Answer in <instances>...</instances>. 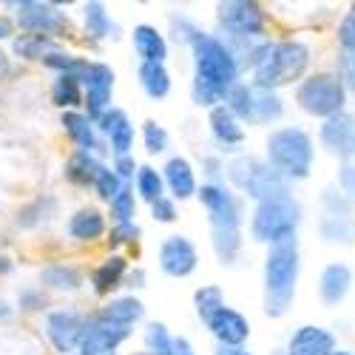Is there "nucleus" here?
I'll use <instances>...</instances> for the list:
<instances>
[{
    "label": "nucleus",
    "instance_id": "obj_1",
    "mask_svg": "<svg viewBox=\"0 0 355 355\" xmlns=\"http://www.w3.org/2000/svg\"><path fill=\"white\" fill-rule=\"evenodd\" d=\"M191 51H193V85H191L193 103L214 111L225 105L233 85H239V71H242L239 57L225 40L205 32L191 43Z\"/></svg>",
    "mask_w": 355,
    "mask_h": 355
},
{
    "label": "nucleus",
    "instance_id": "obj_2",
    "mask_svg": "<svg viewBox=\"0 0 355 355\" xmlns=\"http://www.w3.org/2000/svg\"><path fill=\"white\" fill-rule=\"evenodd\" d=\"M199 202L208 211L211 242L222 264H233L242 250V208L233 191L222 182H205L199 188Z\"/></svg>",
    "mask_w": 355,
    "mask_h": 355
},
{
    "label": "nucleus",
    "instance_id": "obj_3",
    "mask_svg": "<svg viewBox=\"0 0 355 355\" xmlns=\"http://www.w3.org/2000/svg\"><path fill=\"white\" fill-rule=\"evenodd\" d=\"M253 71V85L276 92L282 85L302 80L310 66V49L302 40H279V43H259L245 63Z\"/></svg>",
    "mask_w": 355,
    "mask_h": 355
},
{
    "label": "nucleus",
    "instance_id": "obj_4",
    "mask_svg": "<svg viewBox=\"0 0 355 355\" xmlns=\"http://www.w3.org/2000/svg\"><path fill=\"white\" fill-rule=\"evenodd\" d=\"M299 268L302 261L295 239L268 248V256H264V313L270 318H282L293 307Z\"/></svg>",
    "mask_w": 355,
    "mask_h": 355
},
{
    "label": "nucleus",
    "instance_id": "obj_5",
    "mask_svg": "<svg viewBox=\"0 0 355 355\" xmlns=\"http://www.w3.org/2000/svg\"><path fill=\"white\" fill-rule=\"evenodd\" d=\"M313 159H315L313 137L304 128L287 125V128H276L268 137V162L287 182L307 180L313 171Z\"/></svg>",
    "mask_w": 355,
    "mask_h": 355
},
{
    "label": "nucleus",
    "instance_id": "obj_6",
    "mask_svg": "<svg viewBox=\"0 0 355 355\" xmlns=\"http://www.w3.org/2000/svg\"><path fill=\"white\" fill-rule=\"evenodd\" d=\"M302 222V205L293 193L273 196L268 202H259L250 216V236L261 245H282L295 239V230Z\"/></svg>",
    "mask_w": 355,
    "mask_h": 355
},
{
    "label": "nucleus",
    "instance_id": "obj_7",
    "mask_svg": "<svg viewBox=\"0 0 355 355\" xmlns=\"http://www.w3.org/2000/svg\"><path fill=\"white\" fill-rule=\"evenodd\" d=\"M227 180L233 188H239L245 196L259 202H268L273 196H284L290 193V182L270 165L261 162L256 157H236L227 165Z\"/></svg>",
    "mask_w": 355,
    "mask_h": 355
},
{
    "label": "nucleus",
    "instance_id": "obj_8",
    "mask_svg": "<svg viewBox=\"0 0 355 355\" xmlns=\"http://www.w3.org/2000/svg\"><path fill=\"white\" fill-rule=\"evenodd\" d=\"M295 103L304 114L318 116V120H330L347 105V85L338 77V71H315L299 83Z\"/></svg>",
    "mask_w": 355,
    "mask_h": 355
},
{
    "label": "nucleus",
    "instance_id": "obj_9",
    "mask_svg": "<svg viewBox=\"0 0 355 355\" xmlns=\"http://www.w3.org/2000/svg\"><path fill=\"white\" fill-rule=\"evenodd\" d=\"M216 17L230 37L253 40L264 35V12L253 0H227V3H219Z\"/></svg>",
    "mask_w": 355,
    "mask_h": 355
},
{
    "label": "nucleus",
    "instance_id": "obj_10",
    "mask_svg": "<svg viewBox=\"0 0 355 355\" xmlns=\"http://www.w3.org/2000/svg\"><path fill=\"white\" fill-rule=\"evenodd\" d=\"M114 69L108 63H92L83 77V97H85V114L92 116L94 123L103 120V114L111 111V94H114Z\"/></svg>",
    "mask_w": 355,
    "mask_h": 355
},
{
    "label": "nucleus",
    "instance_id": "obj_11",
    "mask_svg": "<svg viewBox=\"0 0 355 355\" xmlns=\"http://www.w3.org/2000/svg\"><path fill=\"white\" fill-rule=\"evenodd\" d=\"M318 142L324 145V151L338 157L341 162H355V114L341 111L324 120L318 128Z\"/></svg>",
    "mask_w": 355,
    "mask_h": 355
},
{
    "label": "nucleus",
    "instance_id": "obj_12",
    "mask_svg": "<svg viewBox=\"0 0 355 355\" xmlns=\"http://www.w3.org/2000/svg\"><path fill=\"white\" fill-rule=\"evenodd\" d=\"M157 264H159V270L171 279H188L199 268L196 245L188 239V236H168V239L159 245Z\"/></svg>",
    "mask_w": 355,
    "mask_h": 355
},
{
    "label": "nucleus",
    "instance_id": "obj_13",
    "mask_svg": "<svg viewBox=\"0 0 355 355\" xmlns=\"http://www.w3.org/2000/svg\"><path fill=\"white\" fill-rule=\"evenodd\" d=\"M128 336H131V330L123 327V324H114V321L94 315V318L85 321V336L80 341L77 355H114L116 347H120Z\"/></svg>",
    "mask_w": 355,
    "mask_h": 355
},
{
    "label": "nucleus",
    "instance_id": "obj_14",
    "mask_svg": "<svg viewBox=\"0 0 355 355\" xmlns=\"http://www.w3.org/2000/svg\"><path fill=\"white\" fill-rule=\"evenodd\" d=\"M46 336L57 352H74L85 336V321L74 310H54L46 315Z\"/></svg>",
    "mask_w": 355,
    "mask_h": 355
},
{
    "label": "nucleus",
    "instance_id": "obj_15",
    "mask_svg": "<svg viewBox=\"0 0 355 355\" xmlns=\"http://www.w3.org/2000/svg\"><path fill=\"white\" fill-rule=\"evenodd\" d=\"M17 9V23L20 28H26L28 35H54V32H60L66 17L63 12H57V6L51 3H40V0H20V3H9Z\"/></svg>",
    "mask_w": 355,
    "mask_h": 355
},
{
    "label": "nucleus",
    "instance_id": "obj_16",
    "mask_svg": "<svg viewBox=\"0 0 355 355\" xmlns=\"http://www.w3.org/2000/svg\"><path fill=\"white\" fill-rule=\"evenodd\" d=\"M208 330L222 344V349H242V344L250 338V321L239 310L225 307L208 321Z\"/></svg>",
    "mask_w": 355,
    "mask_h": 355
},
{
    "label": "nucleus",
    "instance_id": "obj_17",
    "mask_svg": "<svg viewBox=\"0 0 355 355\" xmlns=\"http://www.w3.org/2000/svg\"><path fill=\"white\" fill-rule=\"evenodd\" d=\"M336 349V336L318 324H304L287 341V355H333Z\"/></svg>",
    "mask_w": 355,
    "mask_h": 355
},
{
    "label": "nucleus",
    "instance_id": "obj_18",
    "mask_svg": "<svg viewBox=\"0 0 355 355\" xmlns=\"http://www.w3.org/2000/svg\"><path fill=\"white\" fill-rule=\"evenodd\" d=\"M100 131L108 137V145L114 157H131V148H134V123L128 120V114L123 108H111L103 114V120L97 123Z\"/></svg>",
    "mask_w": 355,
    "mask_h": 355
},
{
    "label": "nucleus",
    "instance_id": "obj_19",
    "mask_svg": "<svg viewBox=\"0 0 355 355\" xmlns=\"http://www.w3.org/2000/svg\"><path fill=\"white\" fill-rule=\"evenodd\" d=\"M162 180H165V188L171 191V199H191L199 193V185H196V176H193V165L185 159V157H171L162 168Z\"/></svg>",
    "mask_w": 355,
    "mask_h": 355
},
{
    "label": "nucleus",
    "instance_id": "obj_20",
    "mask_svg": "<svg viewBox=\"0 0 355 355\" xmlns=\"http://www.w3.org/2000/svg\"><path fill=\"white\" fill-rule=\"evenodd\" d=\"M352 287V270L341 261H333L327 268L321 270V279H318V299L327 304V307H336L347 299V293Z\"/></svg>",
    "mask_w": 355,
    "mask_h": 355
},
{
    "label": "nucleus",
    "instance_id": "obj_21",
    "mask_svg": "<svg viewBox=\"0 0 355 355\" xmlns=\"http://www.w3.org/2000/svg\"><path fill=\"white\" fill-rule=\"evenodd\" d=\"M131 43H134V51H137V57H139L142 63H165L168 43H165V37L159 35L157 26H148V23L134 26Z\"/></svg>",
    "mask_w": 355,
    "mask_h": 355
},
{
    "label": "nucleus",
    "instance_id": "obj_22",
    "mask_svg": "<svg viewBox=\"0 0 355 355\" xmlns=\"http://www.w3.org/2000/svg\"><path fill=\"white\" fill-rule=\"evenodd\" d=\"M60 123H63V131L69 134V139L77 145V151L94 154L97 148H103L97 139V131H94V120L85 111H63Z\"/></svg>",
    "mask_w": 355,
    "mask_h": 355
},
{
    "label": "nucleus",
    "instance_id": "obj_23",
    "mask_svg": "<svg viewBox=\"0 0 355 355\" xmlns=\"http://www.w3.org/2000/svg\"><path fill=\"white\" fill-rule=\"evenodd\" d=\"M208 123H211L214 139H216L222 148H227V151H230V148H239V145L245 142V128H242V123L230 114L227 105L214 108L211 116H208Z\"/></svg>",
    "mask_w": 355,
    "mask_h": 355
},
{
    "label": "nucleus",
    "instance_id": "obj_24",
    "mask_svg": "<svg viewBox=\"0 0 355 355\" xmlns=\"http://www.w3.org/2000/svg\"><path fill=\"white\" fill-rule=\"evenodd\" d=\"M128 273V261L123 256H108L105 261H100L94 273H92V287L97 295H111L116 287H123Z\"/></svg>",
    "mask_w": 355,
    "mask_h": 355
},
{
    "label": "nucleus",
    "instance_id": "obj_25",
    "mask_svg": "<svg viewBox=\"0 0 355 355\" xmlns=\"http://www.w3.org/2000/svg\"><path fill=\"white\" fill-rule=\"evenodd\" d=\"M105 233V216L97 208H80L71 219H69V236L77 242H97Z\"/></svg>",
    "mask_w": 355,
    "mask_h": 355
},
{
    "label": "nucleus",
    "instance_id": "obj_26",
    "mask_svg": "<svg viewBox=\"0 0 355 355\" xmlns=\"http://www.w3.org/2000/svg\"><path fill=\"white\" fill-rule=\"evenodd\" d=\"M103 168H105V165H103L94 154L74 151V154L69 157V162H66V180H69L71 185H83V188H85V185H94Z\"/></svg>",
    "mask_w": 355,
    "mask_h": 355
},
{
    "label": "nucleus",
    "instance_id": "obj_27",
    "mask_svg": "<svg viewBox=\"0 0 355 355\" xmlns=\"http://www.w3.org/2000/svg\"><path fill=\"white\" fill-rule=\"evenodd\" d=\"M139 88L151 100H165L171 94V71L165 63H139Z\"/></svg>",
    "mask_w": 355,
    "mask_h": 355
},
{
    "label": "nucleus",
    "instance_id": "obj_28",
    "mask_svg": "<svg viewBox=\"0 0 355 355\" xmlns=\"http://www.w3.org/2000/svg\"><path fill=\"white\" fill-rule=\"evenodd\" d=\"M97 315L114 324H123V327H131V324H137L145 315V307L137 295H120V299H111Z\"/></svg>",
    "mask_w": 355,
    "mask_h": 355
},
{
    "label": "nucleus",
    "instance_id": "obj_29",
    "mask_svg": "<svg viewBox=\"0 0 355 355\" xmlns=\"http://www.w3.org/2000/svg\"><path fill=\"white\" fill-rule=\"evenodd\" d=\"M83 26H85V35L92 40H108L116 37V23L111 20V15L105 12L103 3H85L83 6Z\"/></svg>",
    "mask_w": 355,
    "mask_h": 355
},
{
    "label": "nucleus",
    "instance_id": "obj_30",
    "mask_svg": "<svg viewBox=\"0 0 355 355\" xmlns=\"http://www.w3.org/2000/svg\"><path fill=\"white\" fill-rule=\"evenodd\" d=\"M51 103L63 111H77V105L85 103L83 97V80L69 77V74H57V80L51 83Z\"/></svg>",
    "mask_w": 355,
    "mask_h": 355
},
{
    "label": "nucleus",
    "instance_id": "obj_31",
    "mask_svg": "<svg viewBox=\"0 0 355 355\" xmlns=\"http://www.w3.org/2000/svg\"><path fill=\"white\" fill-rule=\"evenodd\" d=\"M284 114V105H282V97L276 92H268V88H259L253 85V125H268V123H276L279 116Z\"/></svg>",
    "mask_w": 355,
    "mask_h": 355
},
{
    "label": "nucleus",
    "instance_id": "obj_32",
    "mask_svg": "<svg viewBox=\"0 0 355 355\" xmlns=\"http://www.w3.org/2000/svg\"><path fill=\"white\" fill-rule=\"evenodd\" d=\"M40 282L54 287V290H66V293H74L83 287V273L71 264H51L40 273Z\"/></svg>",
    "mask_w": 355,
    "mask_h": 355
},
{
    "label": "nucleus",
    "instance_id": "obj_33",
    "mask_svg": "<svg viewBox=\"0 0 355 355\" xmlns=\"http://www.w3.org/2000/svg\"><path fill=\"white\" fill-rule=\"evenodd\" d=\"M193 307H196V315L208 324L219 310H225V293L216 287V284H202L196 293H193Z\"/></svg>",
    "mask_w": 355,
    "mask_h": 355
},
{
    "label": "nucleus",
    "instance_id": "obj_34",
    "mask_svg": "<svg viewBox=\"0 0 355 355\" xmlns=\"http://www.w3.org/2000/svg\"><path fill=\"white\" fill-rule=\"evenodd\" d=\"M137 193L148 205L159 202L165 196V180H162V173L157 168H151V165H142L139 173H137Z\"/></svg>",
    "mask_w": 355,
    "mask_h": 355
},
{
    "label": "nucleus",
    "instance_id": "obj_35",
    "mask_svg": "<svg viewBox=\"0 0 355 355\" xmlns=\"http://www.w3.org/2000/svg\"><path fill=\"white\" fill-rule=\"evenodd\" d=\"M145 352L148 355H173V336L162 321L145 324Z\"/></svg>",
    "mask_w": 355,
    "mask_h": 355
},
{
    "label": "nucleus",
    "instance_id": "obj_36",
    "mask_svg": "<svg viewBox=\"0 0 355 355\" xmlns=\"http://www.w3.org/2000/svg\"><path fill=\"white\" fill-rule=\"evenodd\" d=\"M15 51L20 57H26V60H43L46 54L57 51V46L49 37H43V35H20L15 40Z\"/></svg>",
    "mask_w": 355,
    "mask_h": 355
},
{
    "label": "nucleus",
    "instance_id": "obj_37",
    "mask_svg": "<svg viewBox=\"0 0 355 355\" xmlns=\"http://www.w3.org/2000/svg\"><path fill=\"white\" fill-rule=\"evenodd\" d=\"M318 230H321V236L327 242L347 245V242H352V236H355V222L349 216H324Z\"/></svg>",
    "mask_w": 355,
    "mask_h": 355
},
{
    "label": "nucleus",
    "instance_id": "obj_38",
    "mask_svg": "<svg viewBox=\"0 0 355 355\" xmlns=\"http://www.w3.org/2000/svg\"><path fill=\"white\" fill-rule=\"evenodd\" d=\"M111 216H114L116 225H131L134 222V216H137V199H134V191L128 185L120 191V196L111 202Z\"/></svg>",
    "mask_w": 355,
    "mask_h": 355
},
{
    "label": "nucleus",
    "instance_id": "obj_39",
    "mask_svg": "<svg viewBox=\"0 0 355 355\" xmlns=\"http://www.w3.org/2000/svg\"><path fill=\"white\" fill-rule=\"evenodd\" d=\"M125 188V182L120 180V176H116V171L114 168H103L100 171V176H97V182H94V191L100 193V199H105L108 205L116 199V196H120V191Z\"/></svg>",
    "mask_w": 355,
    "mask_h": 355
},
{
    "label": "nucleus",
    "instance_id": "obj_40",
    "mask_svg": "<svg viewBox=\"0 0 355 355\" xmlns=\"http://www.w3.org/2000/svg\"><path fill=\"white\" fill-rule=\"evenodd\" d=\"M142 142H145V151L148 154H162L165 148H168V131L154 123V120H148L142 125Z\"/></svg>",
    "mask_w": 355,
    "mask_h": 355
},
{
    "label": "nucleus",
    "instance_id": "obj_41",
    "mask_svg": "<svg viewBox=\"0 0 355 355\" xmlns=\"http://www.w3.org/2000/svg\"><path fill=\"white\" fill-rule=\"evenodd\" d=\"M338 51H355V6L338 23Z\"/></svg>",
    "mask_w": 355,
    "mask_h": 355
},
{
    "label": "nucleus",
    "instance_id": "obj_42",
    "mask_svg": "<svg viewBox=\"0 0 355 355\" xmlns=\"http://www.w3.org/2000/svg\"><path fill=\"white\" fill-rule=\"evenodd\" d=\"M137 236H139L137 222H131V225H114V230L108 233V248L131 245V242H137Z\"/></svg>",
    "mask_w": 355,
    "mask_h": 355
},
{
    "label": "nucleus",
    "instance_id": "obj_43",
    "mask_svg": "<svg viewBox=\"0 0 355 355\" xmlns=\"http://www.w3.org/2000/svg\"><path fill=\"white\" fill-rule=\"evenodd\" d=\"M151 216H154V222H162V225H171V222H176V199H171V196H162L159 202H154L151 205Z\"/></svg>",
    "mask_w": 355,
    "mask_h": 355
},
{
    "label": "nucleus",
    "instance_id": "obj_44",
    "mask_svg": "<svg viewBox=\"0 0 355 355\" xmlns=\"http://www.w3.org/2000/svg\"><path fill=\"white\" fill-rule=\"evenodd\" d=\"M338 77L355 92V51H338Z\"/></svg>",
    "mask_w": 355,
    "mask_h": 355
},
{
    "label": "nucleus",
    "instance_id": "obj_45",
    "mask_svg": "<svg viewBox=\"0 0 355 355\" xmlns=\"http://www.w3.org/2000/svg\"><path fill=\"white\" fill-rule=\"evenodd\" d=\"M338 188L347 199L355 202V162H341L338 168Z\"/></svg>",
    "mask_w": 355,
    "mask_h": 355
},
{
    "label": "nucleus",
    "instance_id": "obj_46",
    "mask_svg": "<svg viewBox=\"0 0 355 355\" xmlns=\"http://www.w3.org/2000/svg\"><path fill=\"white\" fill-rule=\"evenodd\" d=\"M114 171H116V176H120V180H131L134 173H139L134 157H114Z\"/></svg>",
    "mask_w": 355,
    "mask_h": 355
},
{
    "label": "nucleus",
    "instance_id": "obj_47",
    "mask_svg": "<svg viewBox=\"0 0 355 355\" xmlns=\"http://www.w3.org/2000/svg\"><path fill=\"white\" fill-rule=\"evenodd\" d=\"M20 307H23V310H40V307H46L43 293H37V290H26V293L20 295Z\"/></svg>",
    "mask_w": 355,
    "mask_h": 355
},
{
    "label": "nucleus",
    "instance_id": "obj_48",
    "mask_svg": "<svg viewBox=\"0 0 355 355\" xmlns=\"http://www.w3.org/2000/svg\"><path fill=\"white\" fill-rule=\"evenodd\" d=\"M173 355H196V352L185 336H173Z\"/></svg>",
    "mask_w": 355,
    "mask_h": 355
},
{
    "label": "nucleus",
    "instance_id": "obj_49",
    "mask_svg": "<svg viewBox=\"0 0 355 355\" xmlns=\"http://www.w3.org/2000/svg\"><path fill=\"white\" fill-rule=\"evenodd\" d=\"M12 32H15V23H12L9 17L0 15V40H9V37H12Z\"/></svg>",
    "mask_w": 355,
    "mask_h": 355
},
{
    "label": "nucleus",
    "instance_id": "obj_50",
    "mask_svg": "<svg viewBox=\"0 0 355 355\" xmlns=\"http://www.w3.org/2000/svg\"><path fill=\"white\" fill-rule=\"evenodd\" d=\"M128 287H145V273L137 268L131 276H128Z\"/></svg>",
    "mask_w": 355,
    "mask_h": 355
},
{
    "label": "nucleus",
    "instance_id": "obj_51",
    "mask_svg": "<svg viewBox=\"0 0 355 355\" xmlns=\"http://www.w3.org/2000/svg\"><path fill=\"white\" fill-rule=\"evenodd\" d=\"M6 71H9V60H6V54L0 51V77H3Z\"/></svg>",
    "mask_w": 355,
    "mask_h": 355
},
{
    "label": "nucleus",
    "instance_id": "obj_52",
    "mask_svg": "<svg viewBox=\"0 0 355 355\" xmlns=\"http://www.w3.org/2000/svg\"><path fill=\"white\" fill-rule=\"evenodd\" d=\"M12 270V261L9 259H0V273H9Z\"/></svg>",
    "mask_w": 355,
    "mask_h": 355
},
{
    "label": "nucleus",
    "instance_id": "obj_53",
    "mask_svg": "<svg viewBox=\"0 0 355 355\" xmlns=\"http://www.w3.org/2000/svg\"><path fill=\"white\" fill-rule=\"evenodd\" d=\"M222 355H250V352H245V349H222Z\"/></svg>",
    "mask_w": 355,
    "mask_h": 355
},
{
    "label": "nucleus",
    "instance_id": "obj_54",
    "mask_svg": "<svg viewBox=\"0 0 355 355\" xmlns=\"http://www.w3.org/2000/svg\"><path fill=\"white\" fill-rule=\"evenodd\" d=\"M333 355H355V352H349V349H336Z\"/></svg>",
    "mask_w": 355,
    "mask_h": 355
}]
</instances>
